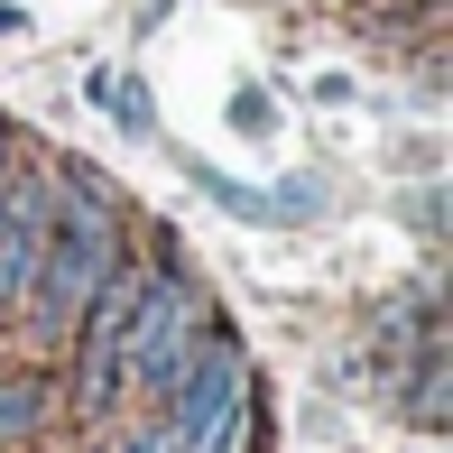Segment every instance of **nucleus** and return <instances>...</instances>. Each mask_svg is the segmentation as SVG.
Returning a JSON list of instances; mask_svg holds the SVG:
<instances>
[{"label": "nucleus", "mask_w": 453, "mask_h": 453, "mask_svg": "<svg viewBox=\"0 0 453 453\" xmlns=\"http://www.w3.org/2000/svg\"><path fill=\"white\" fill-rule=\"evenodd\" d=\"M203 334V296L185 269H139V305H130V334H120V388H149L167 398L185 352Z\"/></svg>", "instance_id": "f03ea898"}, {"label": "nucleus", "mask_w": 453, "mask_h": 453, "mask_svg": "<svg viewBox=\"0 0 453 453\" xmlns=\"http://www.w3.org/2000/svg\"><path fill=\"white\" fill-rule=\"evenodd\" d=\"M176 453H250V398H232V407H213V417L195 426Z\"/></svg>", "instance_id": "20e7f679"}, {"label": "nucleus", "mask_w": 453, "mask_h": 453, "mask_svg": "<svg viewBox=\"0 0 453 453\" xmlns=\"http://www.w3.org/2000/svg\"><path fill=\"white\" fill-rule=\"evenodd\" d=\"M47 426V380H10L0 388V435H37Z\"/></svg>", "instance_id": "423d86ee"}, {"label": "nucleus", "mask_w": 453, "mask_h": 453, "mask_svg": "<svg viewBox=\"0 0 453 453\" xmlns=\"http://www.w3.org/2000/svg\"><path fill=\"white\" fill-rule=\"evenodd\" d=\"M120 259V203L93 167H65L56 176V203H47V241H37V269H28V324L37 334H74V315L93 305V287L111 278Z\"/></svg>", "instance_id": "f257e3e1"}, {"label": "nucleus", "mask_w": 453, "mask_h": 453, "mask_svg": "<svg viewBox=\"0 0 453 453\" xmlns=\"http://www.w3.org/2000/svg\"><path fill=\"white\" fill-rule=\"evenodd\" d=\"M93 453H111V444H93Z\"/></svg>", "instance_id": "1a4fd4ad"}, {"label": "nucleus", "mask_w": 453, "mask_h": 453, "mask_svg": "<svg viewBox=\"0 0 453 453\" xmlns=\"http://www.w3.org/2000/svg\"><path fill=\"white\" fill-rule=\"evenodd\" d=\"M0 167H10V157H0Z\"/></svg>", "instance_id": "9d476101"}, {"label": "nucleus", "mask_w": 453, "mask_h": 453, "mask_svg": "<svg viewBox=\"0 0 453 453\" xmlns=\"http://www.w3.org/2000/svg\"><path fill=\"white\" fill-rule=\"evenodd\" d=\"M407 417H417L426 435L444 426V352H435V342H426V352H417V370H407Z\"/></svg>", "instance_id": "39448f33"}, {"label": "nucleus", "mask_w": 453, "mask_h": 453, "mask_svg": "<svg viewBox=\"0 0 453 453\" xmlns=\"http://www.w3.org/2000/svg\"><path fill=\"white\" fill-rule=\"evenodd\" d=\"M93 93H102V102H111V111H120V120H130V130H149V102H139V93H130V74H102V84H93Z\"/></svg>", "instance_id": "0eeeda50"}, {"label": "nucleus", "mask_w": 453, "mask_h": 453, "mask_svg": "<svg viewBox=\"0 0 453 453\" xmlns=\"http://www.w3.org/2000/svg\"><path fill=\"white\" fill-rule=\"evenodd\" d=\"M47 203H56V176H28V167H0V315L28 296V269H37V241H47Z\"/></svg>", "instance_id": "7ed1b4c3"}, {"label": "nucleus", "mask_w": 453, "mask_h": 453, "mask_svg": "<svg viewBox=\"0 0 453 453\" xmlns=\"http://www.w3.org/2000/svg\"><path fill=\"white\" fill-rule=\"evenodd\" d=\"M19 28H28V10H10V0H0V37H19Z\"/></svg>", "instance_id": "6e6552de"}]
</instances>
